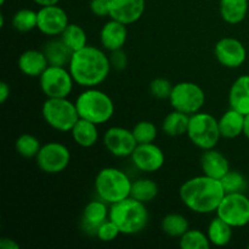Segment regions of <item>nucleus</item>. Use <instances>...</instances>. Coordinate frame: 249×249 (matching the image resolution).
I'll list each match as a JSON object with an SVG mask.
<instances>
[{
	"label": "nucleus",
	"mask_w": 249,
	"mask_h": 249,
	"mask_svg": "<svg viewBox=\"0 0 249 249\" xmlns=\"http://www.w3.org/2000/svg\"><path fill=\"white\" fill-rule=\"evenodd\" d=\"M169 102L173 109L192 116L203 108L206 104V94L196 83L180 82L173 87Z\"/></svg>",
	"instance_id": "8"
},
{
	"label": "nucleus",
	"mask_w": 249,
	"mask_h": 249,
	"mask_svg": "<svg viewBox=\"0 0 249 249\" xmlns=\"http://www.w3.org/2000/svg\"><path fill=\"white\" fill-rule=\"evenodd\" d=\"M119 235H121V231H119L118 226L111 219H108L104 224H101L96 231V237L100 241H102V242H112Z\"/></svg>",
	"instance_id": "37"
},
{
	"label": "nucleus",
	"mask_w": 249,
	"mask_h": 249,
	"mask_svg": "<svg viewBox=\"0 0 249 249\" xmlns=\"http://www.w3.org/2000/svg\"><path fill=\"white\" fill-rule=\"evenodd\" d=\"M179 196L186 208L197 214H211L216 212L225 190L219 179L199 175L191 178L181 185Z\"/></svg>",
	"instance_id": "2"
},
{
	"label": "nucleus",
	"mask_w": 249,
	"mask_h": 249,
	"mask_svg": "<svg viewBox=\"0 0 249 249\" xmlns=\"http://www.w3.org/2000/svg\"><path fill=\"white\" fill-rule=\"evenodd\" d=\"M36 160L41 172L46 174H58L70 165L71 151L58 141H50L41 146Z\"/></svg>",
	"instance_id": "11"
},
{
	"label": "nucleus",
	"mask_w": 249,
	"mask_h": 249,
	"mask_svg": "<svg viewBox=\"0 0 249 249\" xmlns=\"http://www.w3.org/2000/svg\"><path fill=\"white\" fill-rule=\"evenodd\" d=\"M201 168L204 175L220 180L230 170V163L220 151L211 148L202 155Z\"/></svg>",
	"instance_id": "20"
},
{
	"label": "nucleus",
	"mask_w": 249,
	"mask_h": 249,
	"mask_svg": "<svg viewBox=\"0 0 249 249\" xmlns=\"http://www.w3.org/2000/svg\"><path fill=\"white\" fill-rule=\"evenodd\" d=\"M39 6H50V5H57L60 0H33Z\"/></svg>",
	"instance_id": "42"
},
{
	"label": "nucleus",
	"mask_w": 249,
	"mask_h": 249,
	"mask_svg": "<svg viewBox=\"0 0 249 249\" xmlns=\"http://www.w3.org/2000/svg\"><path fill=\"white\" fill-rule=\"evenodd\" d=\"M46 58L49 61V65L51 66H68L71 57H72V51L65 45L61 38L53 39L49 41L44 48Z\"/></svg>",
	"instance_id": "27"
},
{
	"label": "nucleus",
	"mask_w": 249,
	"mask_h": 249,
	"mask_svg": "<svg viewBox=\"0 0 249 249\" xmlns=\"http://www.w3.org/2000/svg\"><path fill=\"white\" fill-rule=\"evenodd\" d=\"M90 10L95 16H109V0H90Z\"/></svg>",
	"instance_id": "39"
},
{
	"label": "nucleus",
	"mask_w": 249,
	"mask_h": 249,
	"mask_svg": "<svg viewBox=\"0 0 249 249\" xmlns=\"http://www.w3.org/2000/svg\"><path fill=\"white\" fill-rule=\"evenodd\" d=\"M190 123V116L174 109L170 113L165 116L162 123V130L165 135L172 136V138H178L187 134V129H189Z\"/></svg>",
	"instance_id": "26"
},
{
	"label": "nucleus",
	"mask_w": 249,
	"mask_h": 249,
	"mask_svg": "<svg viewBox=\"0 0 249 249\" xmlns=\"http://www.w3.org/2000/svg\"><path fill=\"white\" fill-rule=\"evenodd\" d=\"M158 195V185L152 179L147 178H141L131 182V192L130 197L142 202L148 203L152 202Z\"/></svg>",
	"instance_id": "30"
},
{
	"label": "nucleus",
	"mask_w": 249,
	"mask_h": 249,
	"mask_svg": "<svg viewBox=\"0 0 249 249\" xmlns=\"http://www.w3.org/2000/svg\"><path fill=\"white\" fill-rule=\"evenodd\" d=\"M160 226L165 235L174 238H180L190 229L189 220L180 213H169L162 219Z\"/></svg>",
	"instance_id": "29"
},
{
	"label": "nucleus",
	"mask_w": 249,
	"mask_h": 249,
	"mask_svg": "<svg viewBox=\"0 0 249 249\" xmlns=\"http://www.w3.org/2000/svg\"><path fill=\"white\" fill-rule=\"evenodd\" d=\"M133 134L135 136L138 143L153 142L158 135V130L156 124L150 121H141L136 123L133 128Z\"/></svg>",
	"instance_id": "35"
},
{
	"label": "nucleus",
	"mask_w": 249,
	"mask_h": 249,
	"mask_svg": "<svg viewBox=\"0 0 249 249\" xmlns=\"http://www.w3.org/2000/svg\"><path fill=\"white\" fill-rule=\"evenodd\" d=\"M17 66L18 70L27 77L39 78L49 67V61L44 51L29 49L19 55Z\"/></svg>",
	"instance_id": "19"
},
{
	"label": "nucleus",
	"mask_w": 249,
	"mask_h": 249,
	"mask_svg": "<svg viewBox=\"0 0 249 249\" xmlns=\"http://www.w3.org/2000/svg\"><path fill=\"white\" fill-rule=\"evenodd\" d=\"M207 236H208L212 246H215V247H225L232 240L233 228L216 215L209 223L208 229H207Z\"/></svg>",
	"instance_id": "25"
},
{
	"label": "nucleus",
	"mask_w": 249,
	"mask_h": 249,
	"mask_svg": "<svg viewBox=\"0 0 249 249\" xmlns=\"http://www.w3.org/2000/svg\"><path fill=\"white\" fill-rule=\"evenodd\" d=\"M218 122L221 138L236 139L243 134L245 116L236 109L230 108L226 111L220 119H218Z\"/></svg>",
	"instance_id": "23"
},
{
	"label": "nucleus",
	"mask_w": 249,
	"mask_h": 249,
	"mask_svg": "<svg viewBox=\"0 0 249 249\" xmlns=\"http://www.w3.org/2000/svg\"><path fill=\"white\" fill-rule=\"evenodd\" d=\"M223 184L225 194H233V192H245L247 189V179L245 175L241 174L237 170H229L220 179Z\"/></svg>",
	"instance_id": "34"
},
{
	"label": "nucleus",
	"mask_w": 249,
	"mask_h": 249,
	"mask_svg": "<svg viewBox=\"0 0 249 249\" xmlns=\"http://www.w3.org/2000/svg\"><path fill=\"white\" fill-rule=\"evenodd\" d=\"M214 55L220 65L228 68H238L247 60V50L242 41L231 36L221 38L214 46Z\"/></svg>",
	"instance_id": "15"
},
{
	"label": "nucleus",
	"mask_w": 249,
	"mask_h": 249,
	"mask_svg": "<svg viewBox=\"0 0 249 249\" xmlns=\"http://www.w3.org/2000/svg\"><path fill=\"white\" fill-rule=\"evenodd\" d=\"M109 62L113 70L116 71H124L128 66V56L124 53L123 49H119V50L112 51L109 53Z\"/></svg>",
	"instance_id": "38"
},
{
	"label": "nucleus",
	"mask_w": 249,
	"mask_h": 249,
	"mask_svg": "<svg viewBox=\"0 0 249 249\" xmlns=\"http://www.w3.org/2000/svg\"><path fill=\"white\" fill-rule=\"evenodd\" d=\"M146 0H109V18L122 23L133 24L142 17Z\"/></svg>",
	"instance_id": "16"
},
{
	"label": "nucleus",
	"mask_w": 249,
	"mask_h": 249,
	"mask_svg": "<svg viewBox=\"0 0 249 249\" xmlns=\"http://www.w3.org/2000/svg\"><path fill=\"white\" fill-rule=\"evenodd\" d=\"M5 1H6V0H0V5H4Z\"/></svg>",
	"instance_id": "45"
},
{
	"label": "nucleus",
	"mask_w": 249,
	"mask_h": 249,
	"mask_svg": "<svg viewBox=\"0 0 249 249\" xmlns=\"http://www.w3.org/2000/svg\"><path fill=\"white\" fill-rule=\"evenodd\" d=\"M68 70L83 88H97L108 78L112 70L109 56L96 46L87 45L72 53Z\"/></svg>",
	"instance_id": "1"
},
{
	"label": "nucleus",
	"mask_w": 249,
	"mask_h": 249,
	"mask_svg": "<svg viewBox=\"0 0 249 249\" xmlns=\"http://www.w3.org/2000/svg\"><path fill=\"white\" fill-rule=\"evenodd\" d=\"M10 97V87L6 82L0 83V102L5 104Z\"/></svg>",
	"instance_id": "40"
},
{
	"label": "nucleus",
	"mask_w": 249,
	"mask_h": 249,
	"mask_svg": "<svg viewBox=\"0 0 249 249\" xmlns=\"http://www.w3.org/2000/svg\"><path fill=\"white\" fill-rule=\"evenodd\" d=\"M131 182L123 170L107 167L97 173L94 186L97 197L111 206L130 197Z\"/></svg>",
	"instance_id": "5"
},
{
	"label": "nucleus",
	"mask_w": 249,
	"mask_h": 249,
	"mask_svg": "<svg viewBox=\"0 0 249 249\" xmlns=\"http://www.w3.org/2000/svg\"><path fill=\"white\" fill-rule=\"evenodd\" d=\"M41 114L49 126L61 133H68L72 130L74 124L80 118L75 102L68 100V97H46L41 107Z\"/></svg>",
	"instance_id": "6"
},
{
	"label": "nucleus",
	"mask_w": 249,
	"mask_h": 249,
	"mask_svg": "<svg viewBox=\"0 0 249 249\" xmlns=\"http://www.w3.org/2000/svg\"><path fill=\"white\" fill-rule=\"evenodd\" d=\"M248 0H220V16L226 23L238 24L246 18L248 12Z\"/></svg>",
	"instance_id": "24"
},
{
	"label": "nucleus",
	"mask_w": 249,
	"mask_h": 249,
	"mask_svg": "<svg viewBox=\"0 0 249 249\" xmlns=\"http://www.w3.org/2000/svg\"><path fill=\"white\" fill-rule=\"evenodd\" d=\"M215 213L233 229L247 226L249 224V198L245 192L225 194Z\"/></svg>",
	"instance_id": "10"
},
{
	"label": "nucleus",
	"mask_w": 249,
	"mask_h": 249,
	"mask_svg": "<svg viewBox=\"0 0 249 249\" xmlns=\"http://www.w3.org/2000/svg\"><path fill=\"white\" fill-rule=\"evenodd\" d=\"M74 79L65 66H51L39 77V87L46 97H68L73 90Z\"/></svg>",
	"instance_id": "9"
},
{
	"label": "nucleus",
	"mask_w": 249,
	"mask_h": 249,
	"mask_svg": "<svg viewBox=\"0 0 249 249\" xmlns=\"http://www.w3.org/2000/svg\"><path fill=\"white\" fill-rule=\"evenodd\" d=\"M5 26V18H4V15H0V28Z\"/></svg>",
	"instance_id": "44"
},
{
	"label": "nucleus",
	"mask_w": 249,
	"mask_h": 249,
	"mask_svg": "<svg viewBox=\"0 0 249 249\" xmlns=\"http://www.w3.org/2000/svg\"><path fill=\"white\" fill-rule=\"evenodd\" d=\"M61 40L72 53L80 50L88 45L87 32L79 24L70 23L60 36Z\"/></svg>",
	"instance_id": "28"
},
{
	"label": "nucleus",
	"mask_w": 249,
	"mask_h": 249,
	"mask_svg": "<svg viewBox=\"0 0 249 249\" xmlns=\"http://www.w3.org/2000/svg\"><path fill=\"white\" fill-rule=\"evenodd\" d=\"M187 136L196 147L201 150L215 148L221 139L219 122L213 114L207 112H197L190 116Z\"/></svg>",
	"instance_id": "7"
},
{
	"label": "nucleus",
	"mask_w": 249,
	"mask_h": 249,
	"mask_svg": "<svg viewBox=\"0 0 249 249\" xmlns=\"http://www.w3.org/2000/svg\"><path fill=\"white\" fill-rule=\"evenodd\" d=\"M179 246L181 249H209L212 243L207 232L204 233L197 229H189L179 238Z\"/></svg>",
	"instance_id": "31"
},
{
	"label": "nucleus",
	"mask_w": 249,
	"mask_h": 249,
	"mask_svg": "<svg viewBox=\"0 0 249 249\" xmlns=\"http://www.w3.org/2000/svg\"><path fill=\"white\" fill-rule=\"evenodd\" d=\"M80 118L101 125L107 123L114 114V104L108 94L97 88H87L75 100Z\"/></svg>",
	"instance_id": "4"
},
{
	"label": "nucleus",
	"mask_w": 249,
	"mask_h": 249,
	"mask_svg": "<svg viewBox=\"0 0 249 249\" xmlns=\"http://www.w3.org/2000/svg\"><path fill=\"white\" fill-rule=\"evenodd\" d=\"M248 248H249V243H248Z\"/></svg>",
	"instance_id": "46"
},
{
	"label": "nucleus",
	"mask_w": 249,
	"mask_h": 249,
	"mask_svg": "<svg viewBox=\"0 0 249 249\" xmlns=\"http://www.w3.org/2000/svg\"><path fill=\"white\" fill-rule=\"evenodd\" d=\"M109 219L118 226L122 235H136L147 226L150 214L146 203L128 197L109 206Z\"/></svg>",
	"instance_id": "3"
},
{
	"label": "nucleus",
	"mask_w": 249,
	"mask_h": 249,
	"mask_svg": "<svg viewBox=\"0 0 249 249\" xmlns=\"http://www.w3.org/2000/svg\"><path fill=\"white\" fill-rule=\"evenodd\" d=\"M97 124L79 118L71 130L72 139L78 146L83 148H90L96 145L99 141V128Z\"/></svg>",
	"instance_id": "22"
},
{
	"label": "nucleus",
	"mask_w": 249,
	"mask_h": 249,
	"mask_svg": "<svg viewBox=\"0 0 249 249\" xmlns=\"http://www.w3.org/2000/svg\"><path fill=\"white\" fill-rule=\"evenodd\" d=\"M230 108L236 109L243 116L249 114V74L238 77L229 91Z\"/></svg>",
	"instance_id": "21"
},
{
	"label": "nucleus",
	"mask_w": 249,
	"mask_h": 249,
	"mask_svg": "<svg viewBox=\"0 0 249 249\" xmlns=\"http://www.w3.org/2000/svg\"><path fill=\"white\" fill-rule=\"evenodd\" d=\"M109 219V207L102 199L89 202L83 211L82 228L87 233L96 236V231L101 224Z\"/></svg>",
	"instance_id": "18"
},
{
	"label": "nucleus",
	"mask_w": 249,
	"mask_h": 249,
	"mask_svg": "<svg viewBox=\"0 0 249 249\" xmlns=\"http://www.w3.org/2000/svg\"><path fill=\"white\" fill-rule=\"evenodd\" d=\"M130 158L134 167L143 173L158 172L165 163L164 152L153 142L138 143Z\"/></svg>",
	"instance_id": "13"
},
{
	"label": "nucleus",
	"mask_w": 249,
	"mask_h": 249,
	"mask_svg": "<svg viewBox=\"0 0 249 249\" xmlns=\"http://www.w3.org/2000/svg\"><path fill=\"white\" fill-rule=\"evenodd\" d=\"M243 135L249 140V114L245 116V126H243Z\"/></svg>",
	"instance_id": "43"
},
{
	"label": "nucleus",
	"mask_w": 249,
	"mask_h": 249,
	"mask_svg": "<svg viewBox=\"0 0 249 249\" xmlns=\"http://www.w3.org/2000/svg\"><path fill=\"white\" fill-rule=\"evenodd\" d=\"M70 24V18L65 10L57 5L41 6L38 11L39 32L48 36H57L62 34L66 27Z\"/></svg>",
	"instance_id": "14"
},
{
	"label": "nucleus",
	"mask_w": 249,
	"mask_h": 249,
	"mask_svg": "<svg viewBox=\"0 0 249 249\" xmlns=\"http://www.w3.org/2000/svg\"><path fill=\"white\" fill-rule=\"evenodd\" d=\"M0 248L1 249H19V245L11 238H1L0 241Z\"/></svg>",
	"instance_id": "41"
},
{
	"label": "nucleus",
	"mask_w": 249,
	"mask_h": 249,
	"mask_svg": "<svg viewBox=\"0 0 249 249\" xmlns=\"http://www.w3.org/2000/svg\"><path fill=\"white\" fill-rule=\"evenodd\" d=\"M174 85L165 78H156L150 83V92L158 100H169Z\"/></svg>",
	"instance_id": "36"
},
{
	"label": "nucleus",
	"mask_w": 249,
	"mask_h": 249,
	"mask_svg": "<svg viewBox=\"0 0 249 249\" xmlns=\"http://www.w3.org/2000/svg\"><path fill=\"white\" fill-rule=\"evenodd\" d=\"M126 39H128L126 24L116 19L109 18V21H107L100 31V43L102 48L109 53L123 49Z\"/></svg>",
	"instance_id": "17"
},
{
	"label": "nucleus",
	"mask_w": 249,
	"mask_h": 249,
	"mask_svg": "<svg viewBox=\"0 0 249 249\" xmlns=\"http://www.w3.org/2000/svg\"><path fill=\"white\" fill-rule=\"evenodd\" d=\"M12 27L17 32L27 33L36 28L38 24V11L31 9H21L12 16Z\"/></svg>",
	"instance_id": "33"
},
{
	"label": "nucleus",
	"mask_w": 249,
	"mask_h": 249,
	"mask_svg": "<svg viewBox=\"0 0 249 249\" xmlns=\"http://www.w3.org/2000/svg\"><path fill=\"white\" fill-rule=\"evenodd\" d=\"M41 143L36 136L32 134H22L16 139L15 150L23 158H36L41 148Z\"/></svg>",
	"instance_id": "32"
},
{
	"label": "nucleus",
	"mask_w": 249,
	"mask_h": 249,
	"mask_svg": "<svg viewBox=\"0 0 249 249\" xmlns=\"http://www.w3.org/2000/svg\"><path fill=\"white\" fill-rule=\"evenodd\" d=\"M104 145L114 157L126 158L133 155L138 146V141L133 130L123 126H111L104 135Z\"/></svg>",
	"instance_id": "12"
}]
</instances>
